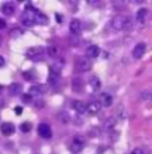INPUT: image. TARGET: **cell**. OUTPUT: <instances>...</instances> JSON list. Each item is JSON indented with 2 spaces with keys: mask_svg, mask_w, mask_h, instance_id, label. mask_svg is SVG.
Instances as JSON below:
<instances>
[{
  "mask_svg": "<svg viewBox=\"0 0 152 154\" xmlns=\"http://www.w3.org/2000/svg\"><path fill=\"white\" fill-rule=\"evenodd\" d=\"M100 103L96 102V100H93V102L87 103V112L90 114V115H96V114H99V111H100Z\"/></svg>",
  "mask_w": 152,
  "mask_h": 154,
  "instance_id": "cell-10",
  "label": "cell"
},
{
  "mask_svg": "<svg viewBox=\"0 0 152 154\" xmlns=\"http://www.w3.org/2000/svg\"><path fill=\"white\" fill-rule=\"evenodd\" d=\"M76 67L82 72H88L91 69V60L87 58L85 55H79L76 57Z\"/></svg>",
  "mask_w": 152,
  "mask_h": 154,
  "instance_id": "cell-3",
  "label": "cell"
},
{
  "mask_svg": "<svg viewBox=\"0 0 152 154\" xmlns=\"http://www.w3.org/2000/svg\"><path fill=\"white\" fill-rule=\"evenodd\" d=\"M45 91H46V88L43 85H31L28 90V96H31L34 99V97H39L40 94H43Z\"/></svg>",
  "mask_w": 152,
  "mask_h": 154,
  "instance_id": "cell-6",
  "label": "cell"
},
{
  "mask_svg": "<svg viewBox=\"0 0 152 154\" xmlns=\"http://www.w3.org/2000/svg\"><path fill=\"white\" fill-rule=\"evenodd\" d=\"M0 130H1V133H3L4 136H10V135H13V132H15V126H13L12 123H3L1 127H0Z\"/></svg>",
  "mask_w": 152,
  "mask_h": 154,
  "instance_id": "cell-11",
  "label": "cell"
},
{
  "mask_svg": "<svg viewBox=\"0 0 152 154\" xmlns=\"http://www.w3.org/2000/svg\"><path fill=\"white\" fill-rule=\"evenodd\" d=\"M130 24H131V18L125 15H116L115 18H112V23H110L113 30H124L130 27Z\"/></svg>",
  "mask_w": 152,
  "mask_h": 154,
  "instance_id": "cell-1",
  "label": "cell"
},
{
  "mask_svg": "<svg viewBox=\"0 0 152 154\" xmlns=\"http://www.w3.org/2000/svg\"><path fill=\"white\" fill-rule=\"evenodd\" d=\"M37 133H39V136L43 138V139H49L51 136H52V130H51L49 124H45V123H40V124H39Z\"/></svg>",
  "mask_w": 152,
  "mask_h": 154,
  "instance_id": "cell-5",
  "label": "cell"
},
{
  "mask_svg": "<svg viewBox=\"0 0 152 154\" xmlns=\"http://www.w3.org/2000/svg\"><path fill=\"white\" fill-rule=\"evenodd\" d=\"M22 111H24V109H22V106H16V108H15V114H16V115H21V114H22Z\"/></svg>",
  "mask_w": 152,
  "mask_h": 154,
  "instance_id": "cell-30",
  "label": "cell"
},
{
  "mask_svg": "<svg viewBox=\"0 0 152 154\" xmlns=\"http://www.w3.org/2000/svg\"><path fill=\"white\" fill-rule=\"evenodd\" d=\"M0 11H1V14H3V15L10 17V15H13V12H15V6H13V3L6 2V3H3V5H1Z\"/></svg>",
  "mask_w": 152,
  "mask_h": 154,
  "instance_id": "cell-9",
  "label": "cell"
},
{
  "mask_svg": "<svg viewBox=\"0 0 152 154\" xmlns=\"http://www.w3.org/2000/svg\"><path fill=\"white\" fill-rule=\"evenodd\" d=\"M118 136H119V133H118V132H116V133H115V132L112 133V139H113V141H116V138H118Z\"/></svg>",
  "mask_w": 152,
  "mask_h": 154,
  "instance_id": "cell-35",
  "label": "cell"
},
{
  "mask_svg": "<svg viewBox=\"0 0 152 154\" xmlns=\"http://www.w3.org/2000/svg\"><path fill=\"white\" fill-rule=\"evenodd\" d=\"M90 85H91L93 90H99V88L101 87V82H100V79H99V76H93V78H90Z\"/></svg>",
  "mask_w": 152,
  "mask_h": 154,
  "instance_id": "cell-21",
  "label": "cell"
},
{
  "mask_svg": "<svg viewBox=\"0 0 152 154\" xmlns=\"http://www.w3.org/2000/svg\"><path fill=\"white\" fill-rule=\"evenodd\" d=\"M99 54H100V50H99V47H96V45H90L88 48H87V58H96V57H99Z\"/></svg>",
  "mask_w": 152,
  "mask_h": 154,
  "instance_id": "cell-13",
  "label": "cell"
},
{
  "mask_svg": "<svg viewBox=\"0 0 152 154\" xmlns=\"http://www.w3.org/2000/svg\"><path fill=\"white\" fill-rule=\"evenodd\" d=\"M22 99H24V102H27V103H31V100H33V97H31V96H28V94H24V96H22Z\"/></svg>",
  "mask_w": 152,
  "mask_h": 154,
  "instance_id": "cell-29",
  "label": "cell"
},
{
  "mask_svg": "<svg viewBox=\"0 0 152 154\" xmlns=\"http://www.w3.org/2000/svg\"><path fill=\"white\" fill-rule=\"evenodd\" d=\"M27 58L28 60H33V61H42L45 58V48L42 47H33V48H28L25 52Z\"/></svg>",
  "mask_w": 152,
  "mask_h": 154,
  "instance_id": "cell-2",
  "label": "cell"
},
{
  "mask_svg": "<svg viewBox=\"0 0 152 154\" xmlns=\"http://www.w3.org/2000/svg\"><path fill=\"white\" fill-rule=\"evenodd\" d=\"M46 54L52 57V58H57L58 55H60V48L57 47V45H54V44H51L48 45V48H46Z\"/></svg>",
  "mask_w": 152,
  "mask_h": 154,
  "instance_id": "cell-15",
  "label": "cell"
},
{
  "mask_svg": "<svg viewBox=\"0 0 152 154\" xmlns=\"http://www.w3.org/2000/svg\"><path fill=\"white\" fill-rule=\"evenodd\" d=\"M22 76H24L27 81H34V78H36V75H34L33 72H24Z\"/></svg>",
  "mask_w": 152,
  "mask_h": 154,
  "instance_id": "cell-26",
  "label": "cell"
},
{
  "mask_svg": "<svg viewBox=\"0 0 152 154\" xmlns=\"http://www.w3.org/2000/svg\"><path fill=\"white\" fill-rule=\"evenodd\" d=\"M113 6H115V9H124L125 2H113Z\"/></svg>",
  "mask_w": 152,
  "mask_h": 154,
  "instance_id": "cell-28",
  "label": "cell"
},
{
  "mask_svg": "<svg viewBox=\"0 0 152 154\" xmlns=\"http://www.w3.org/2000/svg\"><path fill=\"white\" fill-rule=\"evenodd\" d=\"M100 106H106V108H109V106H112V103H113V99H112V96L110 94H107V93H101L100 94Z\"/></svg>",
  "mask_w": 152,
  "mask_h": 154,
  "instance_id": "cell-12",
  "label": "cell"
},
{
  "mask_svg": "<svg viewBox=\"0 0 152 154\" xmlns=\"http://www.w3.org/2000/svg\"><path fill=\"white\" fill-rule=\"evenodd\" d=\"M104 130H113L116 127V118L115 117H109L106 121H104Z\"/></svg>",
  "mask_w": 152,
  "mask_h": 154,
  "instance_id": "cell-19",
  "label": "cell"
},
{
  "mask_svg": "<svg viewBox=\"0 0 152 154\" xmlns=\"http://www.w3.org/2000/svg\"><path fill=\"white\" fill-rule=\"evenodd\" d=\"M31 105H33L36 109H42V108H45V102H43L42 99H33V100H31Z\"/></svg>",
  "mask_w": 152,
  "mask_h": 154,
  "instance_id": "cell-23",
  "label": "cell"
},
{
  "mask_svg": "<svg viewBox=\"0 0 152 154\" xmlns=\"http://www.w3.org/2000/svg\"><path fill=\"white\" fill-rule=\"evenodd\" d=\"M22 30L19 29V27H15V29H12L10 32H9V36L10 38H19V36H22Z\"/></svg>",
  "mask_w": 152,
  "mask_h": 154,
  "instance_id": "cell-22",
  "label": "cell"
},
{
  "mask_svg": "<svg viewBox=\"0 0 152 154\" xmlns=\"http://www.w3.org/2000/svg\"><path fill=\"white\" fill-rule=\"evenodd\" d=\"M3 64H4V60H3V57H1V55H0V67H1V66H3Z\"/></svg>",
  "mask_w": 152,
  "mask_h": 154,
  "instance_id": "cell-36",
  "label": "cell"
},
{
  "mask_svg": "<svg viewBox=\"0 0 152 154\" xmlns=\"http://www.w3.org/2000/svg\"><path fill=\"white\" fill-rule=\"evenodd\" d=\"M3 29H6V21L0 18V30H3Z\"/></svg>",
  "mask_w": 152,
  "mask_h": 154,
  "instance_id": "cell-34",
  "label": "cell"
},
{
  "mask_svg": "<svg viewBox=\"0 0 152 154\" xmlns=\"http://www.w3.org/2000/svg\"><path fill=\"white\" fill-rule=\"evenodd\" d=\"M1 88H3V87H1V85H0V90H1Z\"/></svg>",
  "mask_w": 152,
  "mask_h": 154,
  "instance_id": "cell-38",
  "label": "cell"
},
{
  "mask_svg": "<svg viewBox=\"0 0 152 154\" xmlns=\"http://www.w3.org/2000/svg\"><path fill=\"white\" fill-rule=\"evenodd\" d=\"M58 118H60V121H61V123H69V121H70L69 114H67V112H64V111L58 114Z\"/></svg>",
  "mask_w": 152,
  "mask_h": 154,
  "instance_id": "cell-24",
  "label": "cell"
},
{
  "mask_svg": "<svg viewBox=\"0 0 152 154\" xmlns=\"http://www.w3.org/2000/svg\"><path fill=\"white\" fill-rule=\"evenodd\" d=\"M21 90H22V87H21V84H18V82H13V84L9 85V94H10V96H18V94L21 93Z\"/></svg>",
  "mask_w": 152,
  "mask_h": 154,
  "instance_id": "cell-16",
  "label": "cell"
},
{
  "mask_svg": "<svg viewBox=\"0 0 152 154\" xmlns=\"http://www.w3.org/2000/svg\"><path fill=\"white\" fill-rule=\"evenodd\" d=\"M70 32H72V35H79V32H81V21L79 20H72Z\"/></svg>",
  "mask_w": 152,
  "mask_h": 154,
  "instance_id": "cell-17",
  "label": "cell"
},
{
  "mask_svg": "<svg viewBox=\"0 0 152 154\" xmlns=\"http://www.w3.org/2000/svg\"><path fill=\"white\" fill-rule=\"evenodd\" d=\"M55 20H57V23H61L63 21V15L61 14H55Z\"/></svg>",
  "mask_w": 152,
  "mask_h": 154,
  "instance_id": "cell-33",
  "label": "cell"
},
{
  "mask_svg": "<svg viewBox=\"0 0 152 154\" xmlns=\"http://www.w3.org/2000/svg\"><path fill=\"white\" fill-rule=\"evenodd\" d=\"M88 5H91V6H100L101 3L100 2H94V0H88Z\"/></svg>",
  "mask_w": 152,
  "mask_h": 154,
  "instance_id": "cell-32",
  "label": "cell"
},
{
  "mask_svg": "<svg viewBox=\"0 0 152 154\" xmlns=\"http://www.w3.org/2000/svg\"><path fill=\"white\" fill-rule=\"evenodd\" d=\"M82 87H84V82L81 78H73V84H72V88L75 93H81L82 91Z\"/></svg>",
  "mask_w": 152,
  "mask_h": 154,
  "instance_id": "cell-18",
  "label": "cell"
},
{
  "mask_svg": "<svg viewBox=\"0 0 152 154\" xmlns=\"http://www.w3.org/2000/svg\"><path fill=\"white\" fill-rule=\"evenodd\" d=\"M21 24H22L24 27H33L36 23H34V20H33L31 14H28V12H24V14L21 15Z\"/></svg>",
  "mask_w": 152,
  "mask_h": 154,
  "instance_id": "cell-8",
  "label": "cell"
},
{
  "mask_svg": "<svg viewBox=\"0 0 152 154\" xmlns=\"http://www.w3.org/2000/svg\"><path fill=\"white\" fill-rule=\"evenodd\" d=\"M145 52H146V44L140 42V44H137V45L134 47V50H133V57H134V58H142V57L145 55Z\"/></svg>",
  "mask_w": 152,
  "mask_h": 154,
  "instance_id": "cell-7",
  "label": "cell"
},
{
  "mask_svg": "<svg viewBox=\"0 0 152 154\" xmlns=\"http://www.w3.org/2000/svg\"><path fill=\"white\" fill-rule=\"evenodd\" d=\"M130 154H145V153H143V150H142V148H136V150H133Z\"/></svg>",
  "mask_w": 152,
  "mask_h": 154,
  "instance_id": "cell-31",
  "label": "cell"
},
{
  "mask_svg": "<svg viewBox=\"0 0 152 154\" xmlns=\"http://www.w3.org/2000/svg\"><path fill=\"white\" fill-rule=\"evenodd\" d=\"M73 109H75L78 114H84V112H87V103L81 102V100H75V102H73Z\"/></svg>",
  "mask_w": 152,
  "mask_h": 154,
  "instance_id": "cell-14",
  "label": "cell"
},
{
  "mask_svg": "<svg viewBox=\"0 0 152 154\" xmlns=\"http://www.w3.org/2000/svg\"><path fill=\"white\" fill-rule=\"evenodd\" d=\"M140 99H142V100H149V99H151V91H148V90L143 91L142 96H140Z\"/></svg>",
  "mask_w": 152,
  "mask_h": 154,
  "instance_id": "cell-27",
  "label": "cell"
},
{
  "mask_svg": "<svg viewBox=\"0 0 152 154\" xmlns=\"http://www.w3.org/2000/svg\"><path fill=\"white\" fill-rule=\"evenodd\" d=\"M146 17H148V11H146L145 8H142V9L137 12V17H136V18H137V21H139V23H142V24H143V23L146 21Z\"/></svg>",
  "mask_w": 152,
  "mask_h": 154,
  "instance_id": "cell-20",
  "label": "cell"
},
{
  "mask_svg": "<svg viewBox=\"0 0 152 154\" xmlns=\"http://www.w3.org/2000/svg\"><path fill=\"white\" fill-rule=\"evenodd\" d=\"M1 44H3V39H1V36H0V47H1Z\"/></svg>",
  "mask_w": 152,
  "mask_h": 154,
  "instance_id": "cell-37",
  "label": "cell"
},
{
  "mask_svg": "<svg viewBox=\"0 0 152 154\" xmlns=\"http://www.w3.org/2000/svg\"><path fill=\"white\" fill-rule=\"evenodd\" d=\"M31 127H33V126H31L28 121H25V123H22V124H21V127H19V129H21V132H24V133H28V132L31 130Z\"/></svg>",
  "mask_w": 152,
  "mask_h": 154,
  "instance_id": "cell-25",
  "label": "cell"
},
{
  "mask_svg": "<svg viewBox=\"0 0 152 154\" xmlns=\"http://www.w3.org/2000/svg\"><path fill=\"white\" fill-rule=\"evenodd\" d=\"M84 147H85L84 138H82V136H75L73 141H72V144H70V150H72L73 153H78V151H81Z\"/></svg>",
  "mask_w": 152,
  "mask_h": 154,
  "instance_id": "cell-4",
  "label": "cell"
}]
</instances>
